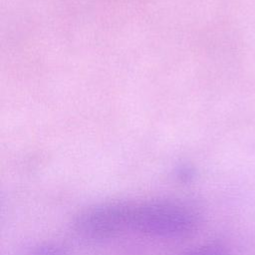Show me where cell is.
<instances>
[{
    "instance_id": "4",
    "label": "cell",
    "mask_w": 255,
    "mask_h": 255,
    "mask_svg": "<svg viewBox=\"0 0 255 255\" xmlns=\"http://www.w3.org/2000/svg\"><path fill=\"white\" fill-rule=\"evenodd\" d=\"M182 255H228V250L222 243L209 242L190 249Z\"/></svg>"
},
{
    "instance_id": "3",
    "label": "cell",
    "mask_w": 255,
    "mask_h": 255,
    "mask_svg": "<svg viewBox=\"0 0 255 255\" xmlns=\"http://www.w3.org/2000/svg\"><path fill=\"white\" fill-rule=\"evenodd\" d=\"M28 255H68V250L59 242H44L34 246Z\"/></svg>"
},
{
    "instance_id": "2",
    "label": "cell",
    "mask_w": 255,
    "mask_h": 255,
    "mask_svg": "<svg viewBox=\"0 0 255 255\" xmlns=\"http://www.w3.org/2000/svg\"><path fill=\"white\" fill-rule=\"evenodd\" d=\"M133 201L110 200L90 205L73 218L72 226L81 237L103 240L131 229Z\"/></svg>"
},
{
    "instance_id": "1",
    "label": "cell",
    "mask_w": 255,
    "mask_h": 255,
    "mask_svg": "<svg viewBox=\"0 0 255 255\" xmlns=\"http://www.w3.org/2000/svg\"><path fill=\"white\" fill-rule=\"evenodd\" d=\"M199 224V213L186 203L169 199L133 202L131 229L142 234L157 238H182L193 234Z\"/></svg>"
}]
</instances>
